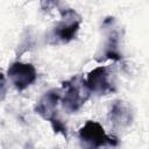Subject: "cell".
Returning a JSON list of instances; mask_svg holds the SVG:
<instances>
[{
    "label": "cell",
    "instance_id": "cell-1",
    "mask_svg": "<svg viewBox=\"0 0 149 149\" xmlns=\"http://www.w3.org/2000/svg\"><path fill=\"white\" fill-rule=\"evenodd\" d=\"M62 20L52 28L49 34L50 43L51 44H66L76 38L80 23L81 17L79 14L72 8H59Z\"/></svg>",
    "mask_w": 149,
    "mask_h": 149
},
{
    "label": "cell",
    "instance_id": "cell-2",
    "mask_svg": "<svg viewBox=\"0 0 149 149\" xmlns=\"http://www.w3.org/2000/svg\"><path fill=\"white\" fill-rule=\"evenodd\" d=\"M78 137L83 149H100L101 147L118 146V139L106 134L104 127L93 120L85 122L78 132Z\"/></svg>",
    "mask_w": 149,
    "mask_h": 149
},
{
    "label": "cell",
    "instance_id": "cell-3",
    "mask_svg": "<svg viewBox=\"0 0 149 149\" xmlns=\"http://www.w3.org/2000/svg\"><path fill=\"white\" fill-rule=\"evenodd\" d=\"M64 93L61 95V101L65 111L69 113H76L88 100L90 92L85 86L84 79L80 77H72L63 83Z\"/></svg>",
    "mask_w": 149,
    "mask_h": 149
},
{
    "label": "cell",
    "instance_id": "cell-4",
    "mask_svg": "<svg viewBox=\"0 0 149 149\" xmlns=\"http://www.w3.org/2000/svg\"><path fill=\"white\" fill-rule=\"evenodd\" d=\"M102 28L105 30L106 40L102 47V51L97 58L98 62H105L107 59L121 61L122 54L120 51V34L115 26L114 17H106L102 22Z\"/></svg>",
    "mask_w": 149,
    "mask_h": 149
},
{
    "label": "cell",
    "instance_id": "cell-5",
    "mask_svg": "<svg viewBox=\"0 0 149 149\" xmlns=\"http://www.w3.org/2000/svg\"><path fill=\"white\" fill-rule=\"evenodd\" d=\"M7 74L15 88L19 91H23L29 87L37 78L35 66L30 63L22 62L12 63L7 70Z\"/></svg>",
    "mask_w": 149,
    "mask_h": 149
},
{
    "label": "cell",
    "instance_id": "cell-6",
    "mask_svg": "<svg viewBox=\"0 0 149 149\" xmlns=\"http://www.w3.org/2000/svg\"><path fill=\"white\" fill-rule=\"evenodd\" d=\"M84 83L90 93H95L98 95H105L115 91L114 85L109 80L108 70L102 65L91 70L84 79Z\"/></svg>",
    "mask_w": 149,
    "mask_h": 149
},
{
    "label": "cell",
    "instance_id": "cell-7",
    "mask_svg": "<svg viewBox=\"0 0 149 149\" xmlns=\"http://www.w3.org/2000/svg\"><path fill=\"white\" fill-rule=\"evenodd\" d=\"M61 101V93L57 88H51L43 93V95L37 100L34 111L42 119L51 121L57 116V105Z\"/></svg>",
    "mask_w": 149,
    "mask_h": 149
},
{
    "label": "cell",
    "instance_id": "cell-8",
    "mask_svg": "<svg viewBox=\"0 0 149 149\" xmlns=\"http://www.w3.org/2000/svg\"><path fill=\"white\" fill-rule=\"evenodd\" d=\"M108 119L116 128H126L132 125L133 112L130 107L122 100H115L108 112Z\"/></svg>",
    "mask_w": 149,
    "mask_h": 149
},
{
    "label": "cell",
    "instance_id": "cell-9",
    "mask_svg": "<svg viewBox=\"0 0 149 149\" xmlns=\"http://www.w3.org/2000/svg\"><path fill=\"white\" fill-rule=\"evenodd\" d=\"M50 122V125H51V128H52V130L55 132V133H57V134H61L63 137H68V127H66V125L64 123V121L57 115L56 118H54L51 121H49Z\"/></svg>",
    "mask_w": 149,
    "mask_h": 149
},
{
    "label": "cell",
    "instance_id": "cell-10",
    "mask_svg": "<svg viewBox=\"0 0 149 149\" xmlns=\"http://www.w3.org/2000/svg\"><path fill=\"white\" fill-rule=\"evenodd\" d=\"M6 92H7L6 78H5V74L2 72H0V100H2L6 97Z\"/></svg>",
    "mask_w": 149,
    "mask_h": 149
},
{
    "label": "cell",
    "instance_id": "cell-11",
    "mask_svg": "<svg viewBox=\"0 0 149 149\" xmlns=\"http://www.w3.org/2000/svg\"><path fill=\"white\" fill-rule=\"evenodd\" d=\"M24 149H34V148H33V147H31V146H29V144H28V146H27V147H26V148H24Z\"/></svg>",
    "mask_w": 149,
    "mask_h": 149
}]
</instances>
